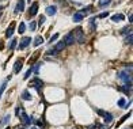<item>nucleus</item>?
I'll list each match as a JSON object with an SVG mask.
<instances>
[{"instance_id":"nucleus-1","label":"nucleus","mask_w":133,"mask_h":129,"mask_svg":"<svg viewBox=\"0 0 133 129\" xmlns=\"http://www.w3.org/2000/svg\"><path fill=\"white\" fill-rule=\"evenodd\" d=\"M117 78L118 79H121L122 82H125L126 83H132V69H125V71H120V72L117 73Z\"/></svg>"},{"instance_id":"nucleus-2","label":"nucleus","mask_w":133,"mask_h":129,"mask_svg":"<svg viewBox=\"0 0 133 129\" xmlns=\"http://www.w3.org/2000/svg\"><path fill=\"white\" fill-rule=\"evenodd\" d=\"M72 34L75 37V42H78V44H84V31H83L82 27H76Z\"/></svg>"},{"instance_id":"nucleus-3","label":"nucleus","mask_w":133,"mask_h":129,"mask_svg":"<svg viewBox=\"0 0 133 129\" xmlns=\"http://www.w3.org/2000/svg\"><path fill=\"white\" fill-rule=\"evenodd\" d=\"M42 86H44V82H42L41 79H38V78L30 80V83H28V87L35 88L37 91H41V87H42Z\"/></svg>"},{"instance_id":"nucleus-4","label":"nucleus","mask_w":133,"mask_h":129,"mask_svg":"<svg viewBox=\"0 0 133 129\" xmlns=\"http://www.w3.org/2000/svg\"><path fill=\"white\" fill-rule=\"evenodd\" d=\"M73 42H75V37L72 33H68L65 37H64V44L65 46H71V45H73Z\"/></svg>"},{"instance_id":"nucleus-5","label":"nucleus","mask_w":133,"mask_h":129,"mask_svg":"<svg viewBox=\"0 0 133 129\" xmlns=\"http://www.w3.org/2000/svg\"><path fill=\"white\" fill-rule=\"evenodd\" d=\"M30 42H33V40L30 37H23L21 40V44H19V49H25V48H27L30 45Z\"/></svg>"},{"instance_id":"nucleus-6","label":"nucleus","mask_w":133,"mask_h":129,"mask_svg":"<svg viewBox=\"0 0 133 129\" xmlns=\"http://www.w3.org/2000/svg\"><path fill=\"white\" fill-rule=\"evenodd\" d=\"M15 26H16V23H15V22H11V23H10L8 29L6 30V37H7V38H11V37H12L14 30H15Z\"/></svg>"},{"instance_id":"nucleus-7","label":"nucleus","mask_w":133,"mask_h":129,"mask_svg":"<svg viewBox=\"0 0 133 129\" xmlns=\"http://www.w3.org/2000/svg\"><path fill=\"white\" fill-rule=\"evenodd\" d=\"M19 118H21V121H22V124H23V125H30V124L33 122V118H30V117H28L26 113H23V114H22V116L19 117Z\"/></svg>"},{"instance_id":"nucleus-8","label":"nucleus","mask_w":133,"mask_h":129,"mask_svg":"<svg viewBox=\"0 0 133 129\" xmlns=\"http://www.w3.org/2000/svg\"><path fill=\"white\" fill-rule=\"evenodd\" d=\"M22 67H23V60L22 59H18L15 61V65H14V72L15 73H19V71L22 69Z\"/></svg>"},{"instance_id":"nucleus-9","label":"nucleus","mask_w":133,"mask_h":129,"mask_svg":"<svg viewBox=\"0 0 133 129\" xmlns=\"http://www.w3.org/2000/svg\"><path fill=\"white\" fill-rule=\"evenodd\" d=\"M25 10V0H18L16 7H15V14H19Z\"/></svg>"},{"instance_id":"nucleus-10","label":"nucleus","mask_w":133,"mask_h":129,"mask_svg":"<svg viewBox=\"0 0 133 129\" xmlns=\"http://www.w3.org/2000/svg\"><path fill=\"white\" fill-rule=\"evenodd\" d=\"M53 49L56 50V53L59 54L60 52H63L64 49H65V44H64V41H60L59 44H56L54 46H53Z\"/></svg>"},{"instance_id":"nucleus-11","label":"nucleus","mask_w":133,"mask_h":129,"mask_svg":"<svg viewBox=\"0 0 133 129\" xmlns=\"http://www.w3.org/2000/svg\"><path fill=\"white\" fill-rule=\"evenodd\" d=\"M37 12H38V3L34 2V3L31 4V7H30V12H28V15L34 16V15H37Z\"/></svg>"},{"instance_id":"nucleus-12","label":"nucleus","mask_w":133,"mask_h":129,"mask_svg":"<svg viewBox=\"0 0 133 129\" xmlns=\"http://www.w3.org/2000/svg\"><path fill=\"white\" fill-rule=\"evenodd\" d=\"M56 12H57L56 6H49V7H46V14H48V15L53 16V15H56Z\"/></svg>"},{"instance_id":"nucleus-13","label":"nucleus","mask_w":133,"mask_h":129,"mask_svg":"<svg viewBox=\"0 0 133 129\" xmlns=\"http://www.w3.org/2000/svg\"><path fill=\"white\" fill-rule=\"evenodd\" d=\"M103 121H104V124H110L111 121H113V114H110V113H104L103 114Z\"/></svg>"},{"instance_id":"nucleus-14","label":"nucleus","mask_w":133,"mask_h":129,"mask_svg":"<svg viewBox=\"0 0 133 129\" xmlns=\"http://www.w3.org/2000/svg\"><path fill=\"white\" fill-rule=\"evenodd\" d=\"M124 19H125V16H124L122 14H116V15L111 16V21L113 22H121V21H124Z\"/></svg>"},{"instance_id":"nucleus-15","label":"nucleus","mask_w":133,"mask_h":129,"mask_svg":"<svg viewBox=\"0 0 133 129\" xmlns=\"http://www.w3.org/2000/svg\"><path fill=\"white\" fill-rule=\"evenodd\" d=\"M42 42H44V38H42L41 35H37L34 38V41H33V45H34V46H40Z\"/></svg>"},{"instance_id":"nucleus-16","label":"nucleus","mask_w":133,"mask_h":129,"mask_svg":"<svg viewBox=\"0 0 133 129\" xmlns=\"http://www.w3.org/2000/svg\"><path fill=\"white\" fill-rule=\"evenodd\" d=\"M38 57H40V52H35V53L34 54H33V57H31V59H28V65H33V64H34V61L38 59Z\"/></svg>"},{"instance_id":"nucleus-17","label":"nucleus","mask_w":133,"mask_h":129,"mask_svg":"<svg viewBox=\"0 0 133 129\" xmlns=\"http://www.w3.org/2000/svg\"><path fill=\"white\" fill-rule=\"evenodd\" d=\"M97 18H91V21H90V30L91 31H95V29H97Z\"/></svg>"},{"instance_id":"nucleus-18","label":"nucleus","mask_w":133,"mask_h":129,"mask_svg":"<svg viewBox=\"0 0 133 129\" xmlns=\"http://www.w3.org/2000/svg\"><path fill=\"white\" fill-rule=\"evenodd\" d=\"M22 99L23 101H30L31 99V95H30V93H28L27 90H25V91L22 93Z\"/></svg>"},{"instance_id":"nucleus-19","label":"nucleus","mask_w":133,"mask_h":129,"mask_svg":"<svg viewBox=\"0 0 133 129\" xmlns=\"http://www.w3.org/2000/svg\"><path fill=\"white\" fill-rule=\"evenodd\" d=\"M120 33H121L122 35H128V34H132V27H130V26H129V27L126 26V27H124V29H122V30H121Z\"/></svg>"},{"instance_id":"nucleus-20","label":"nucleus","mask_w":133,"mask_h":129,"mask_svg":"<svg viewBox=\"0 0 133 129\" xmlns=\"http://www.w3.org/2000/svg\"><path fill=\"white\" fill-rule=\"evenodd\" d=\"M23 113H25V109H23V106H21V105H18V106H16V110H15V114H16L18 117H21Z\"/></svg>"},{"instance_id":"nucleus-21","label":"nucleus","mask_w":133,"mask_h":129,"mask_svg":"<svg viewBox=\"0 0 133 129\" xmlns=\"http://www.w3.org/2000/svg\"><path fill=\"white\" fill-rule=\"evenodd\" d=\"M80 21H83V15L80 12H76L73 14V22H80Z\"/></svg>"},{"instance_id":"nucleus-22","label":"nucleus","mask_w":133,"mask_h":129,"mask_svg":"<svg viewBox=\"0 0 133 129\" xmlns=\"http://www.w3.org/2000/svg\"><path fill=\"white\" fill-rule=\"evenodd\" d=\"M16 42H18V41L15 40V38H12V40L10 41V44H8V49H10V50H12L16 46Z\"/></svg>"},{"instance_id":"nucleus-23","label":"nucleus","mask_w":133,"mask_h":129,"mask_svg":"<svg viewBox=\"0 0 133 129\" xmlns=\"http://www.w3.org/2000/svg\"><path fill=\"white\" fill-rule=\"evenodd\" d=\"M111 3V0H99V7H106V6H109V4Z\"/></svg>"},{"instance_id":"nucleus-24","label":"nucleus","mask_w":133,"mask_h":129,"mask_svg":"<svg viewBox=\"0 0 133 129\" xmlns=\"http://www.w3.org/2000/svg\"><path fill=\"white\" fill-rule=\"evenodd\" d=\"M6 87H7V80H4V82L2 83V86H0V98H2V95L4 93V90H6Z\"/></svg>"},{"instance_id":"nucleus-25","label":"nucleus","mask_w":133,"mask_h":129,"mask_svg":"<svg viewBox=\"0 0 133 129\" xmlns=\"http://www.w3.org/2000/svg\"><path fill=\"white\" fill-rule=\"evenodd\" d=\"M132 41H133V35L132 34H128L125 38V44L126 45H132Z\"/></svg>"},{"instance_id":"nucleus-26","label":"nucleus","mask_w":133,"mask_h":129,"mask_svg":"<svg viewBox=\"0 0 133 129\" xmlns=\"http://www.w3.org/2000/svg\"><path fill=\"white\" fill-rule=\"evenodd\" d=\"M25 30H26V25L23 22H21V23H19V34H23Z\"/></svg>"},{"instance_id":"nucleus-27","label":"nucleus","mask_w":133,"mask_h":129,"mask_svg":"<svg viewBox=\"0 0 133 129\" xmlns=\"http://www.w3.org/2000/svg\"><path fill=\"white\" fill-rule=\"evenodd\" d=\"M130 114H132V113L129 112V113H128V114H126V116H124V117L121 118V121H120V122H117V126H120V125H121V124H122L124 121H126V120H128V118H129V117H130Z\"/></svg>"},{"instance_id":"nucleus-28","label":"nucleus","mask_w":133,"mask_h":129,"mask_svg":"<svg viewBox=\"0 0 133 129\" xmlns=\"http://www.w3.org/2000/svg\"><path fill=\"white\" fill-rule=\"evenodd\" d=\"M33 73V68H31V67H30V68H28L27 71H26V73H25V76H23V79H25V80H27L28 78H30V75Z\"/></svg>"},{"instance_id":"nucleus-29","label":"nucleus","mask_w":133,"mask_h":129,"mask_svg":"<svg viewBox=\"0 0 133 129\" xmlns=\"http://www.w3.org/2000/svg\"><path fill=\"white\" fill-rule=\"evenodd\" d=\"M10 118H11V117H10V114H7V116H4V118H3V121L0 122V125H6L7 122H10Z\"/></svg>"},{"instance_id":"nucleus-30","label":"nucleus","mask_w":133,"mask_h":129,"mask_svg":"<svg viewBox=\"0 0 133 129\" xmlns=\"http://www.w3.org/2000/svg\"><path fill=\"white\" fill-rule=\"evenodd\" d=\"M90 11H91V7H86L84 10H82V11H80V14H82L83 16H86V15H87V14H88Z\"/></svg>"},{"instance_id":"nucleus-31","label":"nucleus","mask_w":133,"mask_h":129,"mask_svg":"<svg viewBox=\"0 0 133 129\" xmlns=\"http://www.w3.org/2000/svg\"><path fill=\"white\" fill-rule=\"evenodd\" d=\"M44 23H45V15H41V16H40V19H38V25L42 26Z\"/></svg>"},{"instance_id":"nucleus-32","label":"nucleus","mask_w":133,"mask_h":129,"mask_svg":"<svg viewBox=\"0 0 133 129\" xmlns=\"http://www.w3.org/2000/svg\"><path fill=\"white\" fill-rule=\"evenodd\" d=\"M125 99H124V98H121L120 99V101H118V106H120V107H124V106H125Z\"/></svg>"},{"instance_id":"nucleus-33","label":"nucleus","mask_w":133,"mask_h":129,"mask_svg":"<svg viewBox=\"0 0 133 129\" xmlns=\"http://www.w3.org/2000/svg\"><path fill=\"white\" fill-rule=\"evenodd\" d=\"M109 16V12L106 11V12H102V14H99L98 15V18H101V19H103V18H107Z\"/></svg>"},{"instance_id":"nucleus-34","label":"nucleus","mask_w":133,"mask_h":129,"mask_svg":"<svg viewBox=\"0 0 133 129\" xmlns=\"http://www.w3.org/2000/svg\"><path fill=\"white\" fill-rule=\"evenodd\" d=\"M60 35L59 34H54L53 37H50V40H49V42H50V44H52V42H54V41H57V38H59Z\"/></svg>"},{"instance_id":"nucleus-35","label":"nucleus","mask_w":133,"mask_h":129,"mask_svg":"<svg viewBox=\"0 0 133 129\" xmlns=\"http://www.w3.org/2000/svg\"><path fill=\"white\" fill-rule=\"evenodd\" d=\"M35 27H37V23H35V22H31V23H30V30H31V31H34V30H35Z\"/></svg>"},{"instance_id":"nucleus-36","label":"nucleus","mask_w":133,"mask_h":129,"mask_svg":"<svg viewBox=\"0 0 133 129\" xmlns=\"http://www.w3.org/2000/svg\"><path fill=\"white\" fill-rule=\"evenodd\" d=\"M41 64H42V63H37V65L34 67V69H33V71H34L35 73H38V69H40V67H41Z\"/></svg>"},{"instance_id":"nucleus-37","label":"nucleus","mask_w":133,"mask_h":129,"mask_svg":"<svg viewBox=\"0 0 133 129\" xmlns=\"http://www.w3.org/2000/svg\"><path fill=\"white\" fill-rule=\"evenodd\" d=\"M97 113L99 114V116H102V117H103V114L106 113V112H104V110H102V109H98V110H97Z\"/></svg>"},{"instance_id":"nucleus-38","label":"nucleus","mask_w":133,"mask_h":129,"mask_svg":"<svg viewBox=\"0 0 133 129\" xmlns=\"http://www.w3.org/2000/svg\"><path fill=\"white\" fill-rule=\"evenodd\" d=\"M37 124H38V125H40V126H44V122H42V121H38Z\"/></svg>"},{"instance_id":"nucleus-39","label":"nucleus","mask_w":133,"mask_h":129,"mask_svg":"<svg viewBox=\"0 0 133 129\" xmlns=\"http://www.w3.org/2000/svg\"><path fill=\"white\" fill-rule=\"evenodd\" d=\"M88 129H97V125H91V126H88Z\"/></svg>"},{"instance_id":"nucleus-40","label":"nucleus","mask_w":133,"mask_h":129,"mask_svg":"<svg viewBox=\"0 0 133 129\" xmlns=\"http://www.w3.org/2000/svg\"><path fill=\"white\" fill-rule=\"evenodd\" d=\"M57 3H65V0H56Z\"/></svg>"},{"instance_id":"nucleus-41","label":"nucleus","mask_w":133,"mask_h":129,"mask_svg":"<svg viewBox=\"0 0 133 129\" xmlns=\"http://www.w3.org/2000/svg\"><path fill=\"white\" fill-rule=\"evenodd\" d=\"M3 8H4V7H3V6H0V11H2V10H3Z\"/></svg>"},{"instance_id":"nucleus-42","label":"nucleus","mask_w":133,"mask_h":129,"mask_svg":"<svg viewBox=\"0 0 133 129\" xmlns=\"http://www.w3.org/2000/svg\"><path fill=\"white\" fill-rule=\"evenodd\" d=\"M30 129H38V128H35V126H33V128H30Z\"/></svg>"},{"instance_id":"nucleus-43","label":"nucleus","mask_w":133,"mask_h":129,"mask_svg":"<svg viewBox=\"0 0 133 129\" xmlns=\"http://www.w3.org/2000/svg\"><path fill=\"white\" fill-rule=\"evenodd\" d=\"M0 18H2V12H0Z\"/></svg>"},{"instance_id":"nucleus-44","label":"nucleus","mask_w":133,"mask_h":129,"mask_svg":"<svg viewBox=\"0 0 133 129\" xmlns=\"http://www.w3.org/2000/svg\"><path fill=\"white\" fill-rule=\"evenodd\" d=\"M6 129H10V128H6Z\"/></svg>"},{"instance_id":"nucleus-45","label":"nucleus","mask_w":133,"mask_h":129,"mask_svg":"<svg viewBox=\"0 0 133 129\" xmlns=\"http://www.w3.org/2000/svg\"><path fill=\"white\" fill-rule=\"evenodd\" d=\"M129 129H132V128H129Z\"/></svg>"},{"instance_id":"nucleus-46","label":"nucleus","mask_w":133,"mask_h":129,"mask_svg":"<svg viewBox=\"0 0 133 129\" xmlns=\"http://www.w3.org/2000/svg\"><path fill=\"white\" fill-rule=\"evenodd\" d=\"M28 2H30V0H28Z\"/></svg>"}]
</instances>
